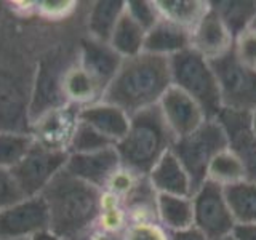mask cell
Segmentation results:
<instances>
[{
  "mask_svg": "<svg viewBox=\"0 0 256 240\" xmlns=\"http://www.w3.org/2000/svg\"><path fill=\"white\" fill-rule=\"evenodd\" d=\"M232 218L237 224H256V182L242 181L224 188Z\"/></svg>",
  "mask_w": 256,
  "mask_h": 240,
  "instance_id": "26",
  "label": "cell"
},
{
  "mask_svg": "<svg viewBox=\"0 0 256 240\" xmlns=\"http://www.w3.org/2000/svg\"><path fill=\"white\" fill-rule=\"evenodd\" d=\"M126 2L122 0H100L96 2L88 16L90 38L102 44H109L120 16L125 13Z\"/></svg>",
  "mask_w": 256,
  "mask_h": 240,
  "instance_id": "23",
  "label": "cell"
},
{
  "mask_svg": "<svg viewBox=\"0 0 256 240\" xmlns=\"http://www.w3.org/2000/svg\"><path fill=\"white\" fill-rule=\"evenodd\" d=\"M228 149V138L218 120H205L196 132L176 140L172 152L188 172L194 192L206 181L213 158Z\"/></svg>",
  "mask_w": 256,
  "mask_h": 240,
  "instance_id": "5",
  "label": "cell"
},
{
  "mask_svg": "<svg viewBox=\"0 0 256 240\" xmlns=\"http://www.w3.org/2000/svg\"><path fill=\"white\" fill-rule=\"evenodd\" d=\"M157 221L168 232H178L194 226L192 197L157 194Z\"/></svg>",
  "mask_w": 256,
  "mask_h": 240,
  "instance_id": "21",
  "label": "cell"
},
{
  "mask_svg": "<svg viewBox=\"0 0 256 240\" xmlns=\"http://www.w3.org/2000/svg\"><path fill=\"white\" fill-rule=\"evenodd\" d=\"M30 90L22 78L0 70V132L32 134Z\"/></svg>",
  "mask_w": 256,
  "mask_h": 240,
  "instance_id": "11",
  "label": "cell"
},
{
  "mask_svg": "<svg viewBox=\"0 0 256 240\" xmlns=\"http://www.w3.org/2000/svg\"><path fill=\"white\" fill-rule=\"evenodd\" d=\"M40 196L50 214L48 230L64 240L80 237L102 212V190L66 170L56 174Z\"/></svg>",
  "mask_w": 256,
  "mask_h": 240,
  "instance_id": "2",
  "label": "cell"
},
{
  "mask_svg": "<svg viewBox=\"0 0 256 240\" xmlns=\"http://www.w3.org/2000/svg\"><path fill=\"white\" fill-rule=\"evenodd\" d=\"M112 146L114 144L104 138L102 134H100L94 128L86 125L82 120H78L69 141L68 152L69 154H90V152H98Z\"/></svg>",
  "mask_w": 256,
  "mask_h": 240,
  "instance_id": "30",
  "label": "cell"
},
{
  "mask_svg": "<svg viewBox=\"0 0 256 240\" xmlns=\"http://www.w3.org/2000/svg\"><path fill=\"white\" fill-rule=\"evenodd\" d=\"M20 240H29V238H20Z\"/></svg>",
  "mask_w": 256,
  "mask_h": 240,
  "instance_id": "41",
  "label": "cell"
},
{
  "mask_svg": "<svg viewBox=\"0 0 256 240\" xmlns=\"http://www.w3.org/2000/svg\"><path fill=\"white\" fill-rule=\"evenodd\" d=\"M125 12L146 32L150 30L162 20L158 8L156 5V0L154 2H149V0H130L125 5Z\"/></svg>",
  "mask_w": 256,
  "mask_h": 240,
  "instance_id": "31",
  "label": "cell"
},
{
  "mask_svg": "<svg viewBox=\"0 0 256 240\" xmlns=\"http://www.w3.org/2000/svg\"><path fill=\"white\" fill-rule=\"evenodd\" d=\"M144 40H146V30L125 12L112 32L109 45L125 60L142 53Z\"/></svg>",
  "mask_w": 256,
  "mask_h": 240,
  "instance_id": "25",
  "label": "cell"
},
{
  "mask_svg": "<svg viewBox=\"0 0 256 240\" xmlns=\"http://www.w3.org/2000/svg\"><path fill=\"white\" fill-rule=\"evenodd\" d=\"M158 109L176 140L196 132L205 120H208L202 108L190 96L173 85L168 88L164 98L160 100Z\"/></svg>",
  "mask_w": 256,
  "mask_h": 240,
  "instance_id": "14",
  "label": "cell"
},
{
  "mask_svg": "<svg viewBox=\"0 0 256 240\" xmlns=\"http://www.w3.org/2000/svg\"><path fill=\"white\" fill-rule=\"evenodd\" d=\"M232 53L242 66L256 72V30L250 28L238 34L234 38Z\"/></svg>",
  "mask_w": 256,
  "mask_h": 240,
  "instance_id": "32",
  "label": "cell"
},
{
  "mask_svg": "<svg viewBox=\"0 0 256 240\" xmlns=\"http://www.w3.org/2000/svg\"><path fill=\"white\" fill-rule=\"evenodd\" d=\"M170 240H208L197 228H189L178 232H170Z\"/></svg>",
  "mask_w": 256,
  "mask_h": 240,
  "instance_id": "36",
  "label": "cell"
},
{
  "mask_svg": "<svg viewBox=\"0 0 256 240\" xmlns=\"http://www.w3.org/2000/svg\"><path fill=\"white\" fill-rule=\"evenodd\" d=\"M64 93L68 101H72L77 106L78 104L90 106V104L100 102L104 94L102 88L80 68V64L68 68L64 76Z\"/></svg>",
  "mask_w": 256,
  "mask_h": 240,
  "instance_id": "27",
  "label": "cell"
},
{
  "mask_svg": "<svg viewBox=\"0 0 256 240\" xmlns=\"http://www.w3.org/2000/svg\"><path fill=\"white\" fill-rule=\"evenodd\" d=\"M194 228L208 240H221L232 234L236 221L232 218L224 189L212 181H205L192 194Z\"/></svg>",
  "mask_w": 256,
  "mask_h": 240,
  "instance_id": "8",
  "label": "cell"
},
{
  "mask_svg": "<svg viewBox=\"0 0 256 240\" xmlns=\"http://www.w3.org/2000/svg\"><path fill=\"white\" fill-rule=\"evenodd\" d=\"M34 141V136L29 133L0 132V168H14L29 152Z\"/></svg>",
  "mask_w": 256,
  "mask_h": 240,
  "instance_id": "29",
  "label": "cell"
},
{
  "mask_svg": "<svg viewBox=\"0 0 256 240\" xmlns=\"http://www.w3.org/2000/svg\"><path fill=\"white\" fill-rule=\"evenodd\" d=\"M174 141L158 106H154L130 117L128 133L116 144V149L124 168L138 176H148L158 160L172 150Z\"/></svg>",
  "mask_w": 256,
  "mask_h": 240,
  "instance_id": "3",
  "label": "cell"
},
{
  "mask_svg": "<svg viewBox=\"0 0 256 240\" xmlns=\"http://www.w3.org/2000/svg\"><path fill=\"white\" fill-rule=\"evenodd\" d=\"M122 240H170V232L158 221L132 222L122 232Z\"/></svg>",
  "mask_w": 256,
  "mask_h": 240,
  "instance_id": "33",
  "label": "cell"
},
{
  "mask_svg": "<svg viewBox=\"0 0 256 240\" xmlns=\"http://www.w3.org/2000/svg\"><path fill=\"white\" fill-rule=\"evenodd\" d=\"M78 112L80 108L76 110L74 108L68 106L50 112L32 125V130H36V134L32 136L36 138V141L45 144L48 148L68 150L72 133H74L78 122Z\"/></svg>",
  "mask_w": 256,
  "mask_h": 240,
  "instance_id": "17",
  "label": "cell"
},
{
  "mask_svg": "<svg viewBox=\"0 0 256 240\" xmlns=\"http://www.w3.org/2000/svg\"><path fill=\"white\" fill-rule=\"evenodd\" d=\"M29 240H64V238L53 234L52 230H44V232H38V234H36L34 237H30Z\"/></svg>",
  "mask_w": 256,
  "mask_h": 240,
  "instance_id": "37",
  "label": "cell"
},
{
  "mask_svg": "<svg viewBox=\"0 0 256 240\" xmlns=\"http://www.w3.org/2000/svg\"><path fill=\"white\" fill-rule=\"evenodd\" d=\"M164 20H168L189 32L210 10V0H156Z\"/></svg>",
  "mask_w": 256,
  "mask_h": 240,
  "instance_id": "22",
  "label": "cell"
},
{
  "mask_svg": "<svg viewBox=\"0 0 256 240\" xmlns=\"http://www.w3.org/2000/svg\"><path fill=\"white\" fill-rule=\"evenodd\" d=\"M170 86V58L142 52L122 61L101 101L117 106L132 117L141 110L158 106Z\"/></svg>",
  "mask_w": 256,
  "mask_h": 240,
  "instance_id": "1",
  "label": "cell"
},
{
  "mask_svg": "<svg viewBox=\"0 0 256 240\" xmlns=\"http://www.w3.org/2000/svg\"><path fill=\"white\" fill-rule=\"evenodd\" d=\"M250 125H252L253 134H254V138H256V109L253 112H250Z\"/></svg>",
  "mask_w": 256,
  "mask_h": 240,
  "instance_id": "38",
  "label": "cell"
},
{
  "mask_svg": "<svg viewBox=\"0 0 256 240\" xmlns=\"http://www.w3.org/2000/svg\"><path fill=\"white\" fill-rule=\"evenodd\" d=\"M64 170L102 190L110 186L112 180L122 170V162L116 146H112L90 154H69Z\"/></svg>",
  "mask_w": 256,
  "mask_h": 240,
  "instance_id": "12",
  "label": "cell"
},
{
  "mask_svg": "<svg viewBox=\"0 0 256 240\" xmlns=\"http://www.w3.org/2000/svg\"><path fill=\"white\" fill-rule=\"evenodd\" d=\"M124 58L109 44H102L98 40L88 38L82 42L80 52V68L98 84L102 92L116 77Z\"/></svg>",
  "mask_w": 256,
  "mask_h": 240,
  "instance_id": "16",
  "label": "cell"
},
{
  "mask_svg": "<svg viewBox=\"0 0 256 240\" xmlns=\"http://www.w3.org/2000/svg\"><path fill=\"white\" fill-rule=\"evenodd\" d=\"M148 180L157 194L181 197H192L194 194V188H192L188 172L184 170V166L172 150L166 152L156 164V166L148 174Z\"/></svg>",
  "mask_w": 256,
  "mask_h": 240,
  "instance_id": "19",
  "label": "cell"
},
{
  "mask_svg": "<svg viewBox=\"0 0 256 240\" xmlns=\"http://www.w3.org/2000/svg\"><path fill=\"white\" fill-rule=\"evenodd\" d=\"M246 170L245 165L242 164L234 152H230L229 149L222 150L221 154H218L213 162L208 166V173H206V181H212L214 184H218L222 189L234 186L242 181H246Z\"/></svg>",
  "mask_w": 256,
  "mask_h": 240,
  "instance_id": "28",
  "label": "cell"
},
{
  "mask_svg": "<svg viewBox=\"0 0 256 240\" xmlns=\"http://www.w3.org/2000/svg\"><path fill=\"white\" fill-rule=\"evenodd\" d=\"M190 48V32L168 20H160L154 28L146 32L144 53L172 58Z\"/></svg>",
  "mask_w": 256,
  "mask_h": 240,
  "instance_id": "20",
  "label": "cell"
},
{
  "mask_svg": "<svg viewBox=\"0 0 256 240\" xmlns=\"http://www.w3.org/2000/svg\"><path fill=\"white\" fill-rule=\"evenodd\" d=\"M210 64L218 80L222 109L253 112L256 109V72L242 66L232 50Z\"/></svg>",
  "mask_w": 256,
  "mask_h": 240,
  "instance_id": "7",
  "label": "cell"
},
{
  "mask_svg": "<svg viewBox=\"0 0 256 240\" xmlns=\"http://www.w3.org/2000/svg\"><path fill=\"white\" fill-rule=\"evenodd\" d=\"M232 237L236 240H256V224H237Z\"/></svg>",
  "mask_w": 256,
  "mask_h": 240,
  "instance_id": "35",
  "label": "cell"
},
{
  "mask_svg": "<svg viewBox=\"0 0 256 240\" xmlns=\"http://www.w3.org/2000/svg\"><path fill=\"white\" fill-rule=\"evenodd\" d=\"M172 85L190 96L208 120L218 118L222 110L221 93L210 61L192 48L170 58Z\"/></svg>",
  "mask_w": 256,
  "mask_h": 240,
  "instance_id": "4",
  "label": "cell"
},
{
  "mask_svg": "<svg viewBox=\"0 0 256 240\" xmlns=\"http://www.w3.org/2000/svg\"><path fill=\"white\" fill-rule=\"evenodd\" d=\"M50 214L42 196L22 198L0 210V240L30 238L48 230Z\"/></svg>",
  "mask_w": 256,
  "mask_h": 240,
  "instance_id": "10",
  "label": "cell"
},
{
  "mask_svg": "<svg viewBox=\"0 0 256 240\" xmlns=\"http://www.w3.org/2000/svg\"><path fill=\"white\" fill-rule=\"evenodd\" d=\"M78 120L94 128L114 146L125 138L130 126V117L122 109L102 101L80 108Z\"/></svg>",
  "mask_w": 256,
  "mask_h": 240,
  "instance_id": "18",
  "label": "cell"
},
{
  "mask_svg": "<svg viewBox=\"0 0 256 240\" xmlns=\"http://www.w3.org/2000/svg\"><path fill=\"white\" fill-rule=\"evenodd\" d=\"M232 45L234 37L210 5L208 13L190 32V48L208 61H213L229 53Z\"/></svg>",
  "mask_w": 256,
  "mask_h": 240,
  "instance_id": "15",
  "label": "cell"
},
{
  "mask_svg": "<svg viewBox=\"0 0 256 240\" xmlns=\"http://www.w3.org/2000/svg\"><path fill=\"white\" fill-rule=\"evenodd\" d=\"M22 198L24 196L18 188V184H16L12 172L0 168V210L14 205Z\"/></svg>",
  "mask_w": 256,
  "mask_h": 240,
  "instance_id": "34",
  "label": "cell"
},
{
  "mask_svg": "<svg viewBox=\"0 0 256 240\" xmlns=\"http://www.w3.org/2000/svg\"><path fill=\"white\" fill-rule=\"evenodd\" d=\"M221 240H236L234 237H232V234L230 236H228V237H224V238H221Z\"/></svg>",
  "mask_w": 256,
  "mask_h": 240,
  "instance_id": "40",
  "label": "cell"
},
{
  "mask_svg": "<svg viewBox=\"0 0 256 240\" xmlns=\"http://www.w3.org/2000/svg\"><path fill=\"white\" fill-rule=\"evenodd\" d=\"M68 68H62L60 58H48L38 66L37 76L30 90V124L34 125L40 118L68 106L64 93V76Z\"/></svg>",
  "mask_w": 256,
  "mask_h": 240,
  "instance_id": "9",
  "label": "cell"
},
{
  "mask_svg": "<svg viewBox=\"0 0 256 240\" xmlns=\"http://www.w3.org/2000/svg\"><path fill=\"white\" fill-rule=\"evenodd\" d=\"M252 29L256 30V16H254V20H253V22H252Z\"/></svg>",
  "mask_w": 256,
  "mask_h": 240,
  "instance_id": "39",
  "label": "cell"
},
{
  "mask_svg": "<svg viewBox=\"0 0 256 240\" xmlns=\"http://www.w3.org/2000/svg\"><path fill=\"white\" fill-rule=\"evenodd\" d=\"M216 120L226 133L228 149L242 160L248 180L256 182V138L250 125V114L222 109Z\"/></svg>",
  "mask_w": 256,
  "mask_h": 240,
  "instance_id": "13",
  "label": "cell"
},
{
  "mask_svg": "<svg viewBox=\"0 0 256 240\" xmlns=\"http://www.w3.org/2000/svg\"><path fill=\"white\" fill-rule=\"evenodd\" d=\"M210 5L234 38L252 28L256 16V0H213Z\"/></svg>",
  "mask_w": 256,
  "mask_h": 240,
  "instance_id": "24",
  "label": "cell"
},
{
  "mask_svg": "<svg viewBox=\"0 0 256 240\" xmlns=\"http://www.w3.org/2000/svg\"><path fill=\"white\" fill-rule=\"evenodd\" d=\"M68 158V150L48 148L42 142L34 141L24 158L10 170L24 198L42 194L54 176L64 170Z\"/></svg>",
  "mask_w": 256,
  "mask_h": 240,
  "instance_id": "6",
  "label": "cell"
}]
</instances>
